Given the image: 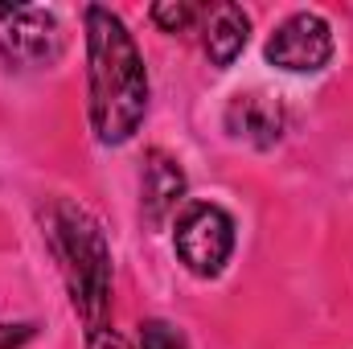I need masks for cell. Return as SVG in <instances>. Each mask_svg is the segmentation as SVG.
I'll return each instance as SVG.
<instances>
[{
  "instance_id": "obj_1",
  "label": "cell",
  "mask_w": 353,
  "mask_h": 349,
  "mask_svg": "<svg viewBox=\"0 0 353 349\" xmlns=\"http://www.w3.org/2000/svg\"><path fill=\"white\" fill-rule=\"evenodd\" d=\"M87 62L90 128L103 144H123L148 111V74L123 21L99 4L87 8Z\"/></svg>"
},
{
  "instance_id": "obj_2",
  "label": "cell",
  "mask_w": 353,
  "mask_h": 349,
  "mask_svg": "<svg viewBox=\"0 0 353 349\" xmlns=\"http://www.w3.org/2000/svg\"><path fill=\"white\" fill-rule=\"evenodd\" d=\"M50 243H54V255L62 259L70 300L79 317L87 321V333L90 337L103 333V321L111 308V251H107L99 222L83 206L58 201L50 210Z\"/></svg>"
},
{
  "instance_id": "obj_3",
  "label": "cell",
  "mask_w": 353,
  "mask_h": 349,
  "mask_svg": "<svg viewBox=\"0 0 353 349\" xmlns=\"http://www.w3.org/2000/svg\"><path fill=\"white\" fill-rule=\"evenodd\" d=\"M230 251H234L230 214L218 210V206H189L185 218L176 222V255H181V263L193 275L210 279V275H218L226 267Z\"/></svg>"
},
{
  "instance_id": "obj_4",
  "label": "cell",
  "mask_w": 353,
  "mask_h": 349,
  "mask_svg": "<svg viewBox=\"0 0 353 349\" xmlns=\"http://www.w3.org/2000/svg\"><path fill=\"white\" fill-rule=\"evenodd\" d=\"M62 54V29L46 8L0 4V62L8 66H50Z\"/></svg>"
},
{
  "instance_id": "obj_5",
  "label": "cell",
  "mask_w": 353,
  "mask_h": 349,
  "mask_svg": "<svg viewBox=\"0 0 353 349\" xmlns=\"http://www.w3.org/2000/svg\"><path fill=\"white\" fill-rule=\"evenodd\" d=\"M329 54H333V33H329V21L316 12L288 17L267 41V62H275L279 70H292V74L321 70L329 62Z\"/></svg>"
},
{
  "instance_id": "obj_6",
  "label": "cell",
  "mask_w": 353,
  "mask_h": 349,
  "mask_svg": "<svg viewBox=\"0 0 353 349\" xmlns=\"http://www.w3.org/2000/svg\"><path fill=\"white\" fill-rule=\"evenodd\" d=\"M140 201H144V214L148 222H165L176 206L185 201V173L176 169V161L169 152L152 148L144 157V177H140Z\"/></svg>"
},
{
  "instance_id": "obj_7",
  "label": "cell",
  "mask_w": 353,
  "mask_h": 349,
  "mask_svg": "<svg viewBox=\"0 0 353 349\" xmlns=\"http://www.w3.org/2000/svg\"><path fill=\"white\" fill-rule=\"evenodd\" d=\"M226 128L239 140H251V144L267 148L283 136V107L267 94H239L226 111Z\"/></svg>"
},
{
  "instance_id": "obj_8",
  "label": "cell",
  "mask_w": 353,
  "mask_h": 349,
  "mask_svg": "<svg viewBox=\"0 0 353 349\" xmlns=\"http://www.w3.org/2000/svg\"><path fill=\"white\" fill-rule=\"evenodd\" d=\"M247 29H251V21L239 4H214L205 12V54H210V62L230 66L247 46Z\"/></svg>"
},
{
  "instance_id": "obj_9",
  "label": "cell",
  "mask_w": 353,
  "mask_h": 349,
  "mask_svg": "<svg viewBox=\"0 0 353 349\" xmlns=\"http://www.w3.org/2000/svg\"><path fill=\"white\" fill-rule=\"evenodd\" d=\"M201 12H205V8H201V4H189V0H176V4H152V21H157L161 29H169V33L189 29Z\"/></svg>"
},
{
  "instance_id": "obj_10",
  "label": "cell",
  "mask_w": 353,
  "mask_h": 349,
  "mask_svg": "<svg viewBox=\"0 0 353 349\" xmlns=\"http://www.w3.org/2000/svg\"><path fill=\"white\" fill-rule=\"evenodd\" d=\"M140 349H189V346H185V337L176 333L173 325H165V321H148L144 333H140Z\"/></svg>"
},
{
  "instance_id": "obj_11",
  "label": "cell",
  "mask_w": 353,
  "mask_h": 349,
  "mask_svg": "<svg viewBox=\"0 0 353 349\" xmlns=\"http://www.w3.org/2000/svg\"><path fill=\"white\" fill-rule=\"evenodd\" d=\"M33 337V325H0V349H17Z\"/></svg>"
},
{
  "instance_id": "obj_12",
  "label": "cell",
  "mask_w": 353,
  "mask_h": 349,
  "mask_svg": "<svg viewBox=\"0 0 353 349\" xmlns=\"http://www.w3.org/2000/svg\"><path fill=\"white\" fill-rule=\"evenodd\" d=\"M90 349H123V341L119 337H107V333H94L90 337Z\"/></svg>"
}]
</instances>
